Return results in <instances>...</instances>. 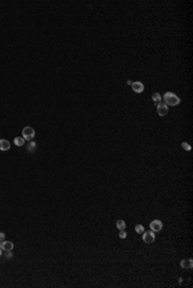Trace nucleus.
<instances>
[{
	"label": "nucleus",
	"mask_w": 193,
	"mask_h": 288,
	"mask_svg": "<svg viewBox=\"0 0 193 288\" xmlns=\"http://www.w3.org/2000/svg\"><path fill=\"white\" fill-rule=\"evenodd\" d=\"M182 147H183L185 151H191V145H189L188 143H185V142H184V143H182Z\"/></svg>",
	"instance_id": "nucleus-15"
},
{
	"label": "nucleus",
	"mask_w": 193,
	"mask_h": 288,
	"mask_svg": "<svg viewBox=\"0 0 193 288\" xmlns=\"http://www.w3.org/2000/svg\"><path fill=\"white\" fill-rule=\"evenodd\" d=\"M1 253H3V250H1V248H0V256H1Z\"/></svg>",
	"instance_id": "nucleus-19"
},
{
	"label": "nucleus",
	"mask_w": 193,
	"mask_h": 288,
	"mask_svg": "<svg viewBox=\"0 0 193 288\" xmlns=\"http://www.w3.org/2000/svg\"><path fill=\"white\" fill-rule=\"evenodd\" d=\"M180 265H182L183 269H192L193 268V261L189 259V260H182L180 261Z\"/></svg>",
	"instance_id": "nucleus-9"
},
{
	"label": "nucleus",
	"mask_w": 193,
	"mask_h": 288,
	"mask_svg": "<svg viewBox=\"0 0 193 288\" xmlns=\"http://www.w3.org/2000/svg\"><path fill=\"white\" fill-rule=\"evenodd\" d=\"M143 240L145 243H153L154 242V239H156V236H154V231H152V230H149V231H143Z\"/></svg>",
	"instance_id": "nucleus-3"
},
{
	"label": "nucleus",
	"mask_w": 193,
	"mask_h": 288,
	"mask_svg": "<svg viewBox=\"0 0 193 288\" xmlns=\"http://www.w3.org/2000/svg\"><path fill=\"white\" fill-rule=\"evenodd\" d=\"M5 239V234L4 233H0V242H1V240H4Z\"/></svg>",
	"instance_id": "nucleus-18"
},
{
	"label": "nucleus",
	"mask_w": 193,
	"mask_h": 288,
	"mask_svg": "<svg viewBox=\"0 0 193 288\" xmlns=\"http://www.w3.org/2000/svg\"><path fill=\"white\" fill-rule=\"evenodd\" d=\"M22 138L25 139V140H30V142H31L32 139L35 138V130L32 129L31 126L23 127V130H22Z\"/></svg>",
	"instance_id": "nucleus-2"
},
{
	"label": "nucleus",
	"mask_w": 193,
	"mask_h": 288,
	"mask_svg": "<svg viewBox=\"0 0 193 288\" xmlns=\"http://www.w3.org/2000/svg\"><path fill=\"white\" fill-rule=\"evenodd\" d=\"M167 111H169V108L166 103H158L157 104V113L160 116H166L167 115Z\"/></svg>",
	"instance_id": "nucleus-4"
},
{
	"label": "nucleus",
	"mask_w": 193,
	"mask_h": 288,
	"mask_svg": "<svg viewBox=\"0 0 193 288\" xmlns=\"http://www.w3.org/2000/svg\"><path fill=\"white\" fill-rule=\"evenodd\" d=\"M14 144H16L17 147H22V145L25 144V139H23L22 136H17V138H14Z\"/></svg>",
	"instance_id": "nucleus-10"
},
{
	"label": "nucleus",
	"mask_w": 193,
	"mask_h": 288,
	"mask_svg": "<svg viewBox=\"0 0 193 288\" xmlns=\"http://www.w3.org/2000/svg\"><path fill=\"white\" fill-rule=\"evenodd\" d=\"M35 148H36V143H35V142H30L28 145H27L28 152H35Z\"/></svg>",
	"instance_id": "nucleus-13"
},
{
	"label": "nucleus",
	"mask_w": 193,
	"mask_h": 288,
	"mask_svg": "<svg viewBox=\"0 0 193 288\" xmlns=\"http://www.w3.org/2000/svg\"><path fill=\"white\" fill-rule=\"evenodd\" d=\"M135 231L136 233H139V234H142L144 231V227L142 224H138V225H135Z\"/></svg>",
	"instance_id": "nucleus-14"
},
{
	"label": "nucleus",
	"mask_w": 193,
	"mask_h": 288,
	"mask_svg": "<svg viewBox=\"0 0 193 288\" xmlns=\"http://www.w3.org/2000/svg\"><path fill=\"white\" fill-rule=\"evenodd\" d=\"M118 237H120L121 239H125V238H126V233H125V230H120V234H118Z\"/></svg>",
	"instance_id": "nucleus-16"
},
{
	"label": "nucleus",
	"mask_w": 193,
	"mask_h": 288,
	"mask_svg": "<svg viewBox=\"0 0 193 288\" xmlns=\"http://www.w3.org/2000/svg\"><path fill=\"white\" fill-rule=\"evenodd\" d=\"M116 227H117L120 230H125L126 224H125V221H124V220H117V221H116Z\"/></svg>",
	"instance_id": "nucleus-11"
},
{
	"label": "nucleus",
	"mask_w": 193,
	"mask_h": 288,
	"mask_svg": "<svg viewBox=\"0 0 193 288\" xmlns=\"http://www.w3.org/2000/svg\"><path fill=\"white\" fill-rule=\"evenodd\" d=\"M13 247H14V244L12 242H9V240H1V243H0V248L3 251H12Z\"/></svg>",
	"instance_id": "nucleus-7"
},
{
	"label": "nucleus",
	"mask_w": 193,
	"mask_h": 288,
	"mask_svg": "<svg viewBox=\"0 0 193 288\" xmlns=\"http://www.w3.org/2000/svg\"><path fill=\"white\" fill-rule=\"evenodd\" d=\"M5 252H7V253H5V255H7V259H12V257H13L12 251H5Z\"/></svg>",
	"instance_id": "nucleus-17"
},
{
	"label": "nucleus",
	"mask_w": 193,
	"mask_h": 288,
	"mask_svg": "<svg viewBox=\"0 0 193 288\" xmlns=\"http://www.w3.org/2000/svg\"><path fill=\"white\" fill-rule=\"evenodd\" d=\"M152 100H153L154 103H157V104H158V103H161V95H160L158 93H154L153 95H152Z\"/></svg>",
	"instance_id": "nucleus-12"
},
{
	"label": "nucleus",
	"mask_w": 193,
	"mask_h": 288,
	"mask_svg": "<svg viewBox=\"0 0 193 288\" xmlns=\"http://www.w3.org/2000/svg\"><path fill=\"white\" fill-rule=\"evenodd\" d=\"M131 88H133V90H134V93H143V90H144V85H143V82H140V81H135V82H133L131 84Z\"/></svg>",
	"instance_id": "nucleus-6"
},
{
	"label": "nucleus",
	"mask_w": 193,
	"mask_h": 288,
	"mask_svg": "<svg viewBox=\"0 0 193 288\" xmlns=\"http://www.w3.org/2000/svg\"><path fill=\"white\" fill-rule=\"evenodd\" d=\"M164 100L166 104L169 106H178L180 103V99L178 98L176 95H175L174 93H171V91H167V93H165L164 95Z\"/></svg>",
	"instance_id": "nucleus-1"
},
{
	"label": "nucleus",
	"mask_w": 193,
	"mask_h": 288,
	"mask_svg": "<svg viewBox=\"0 0 193 288\" xmlns=\"http://www.w3.org/2000/svg\"><path fill=\"white\" fill-rule=\"evenodd\" d=\"M10 143L7 139H0V151H9Z\"/></svg>",
	"instance_id": "nucleus-8"
},
{
	"label": "nucleus",
	"mask_w": 193,
	"mask_h": 288,
	"mask_svg": "<svg viewBox=\"0 0 193 288\" xmlns=\"http://www.w3.org/2000/svg\"><path fill=\"white\" fill-rule=\"evenodd\" d=\"M149 228L152 231H154V233H156V231H160L162 229V222L160 220H153V221H151Z\"/></svg>",
	"instance_id": "nucleus-5"
}]
</instances>
